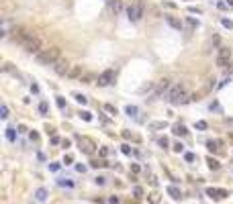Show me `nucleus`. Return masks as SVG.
I'll use <instances>...</instances> for the list:
<instances>
[{"mask_svg": "<svg viewBox=\"0 0 233 204\" xmlns=\"http://www.w3.org/2000/svg\"><path fill=\"white\" fill-rule=\"evenodd\" d=\"M104 108L109 110L110 114H116V108H115V106H113V104H104Z\"/></svg>", "mask_w": 233, "mask_h": 204, "instance_id": "2f4dec72", "label": "nucleus"}, {"mask_svg": "<svg viewBox=\"0 0 233 204\" xmlns=\"http://www.w3.org/2000/svg\"><path fill=\"white\" fill-rule=\"evenodd\" d=\"M184 159H186V161H194V159H196V155H194V153H190V151H188V153H184Z\"/></svg>", "mask_w": 233, "mask_h": 204, "instance_id": "c756f323", "label": "nucleus"}, {"mask_svg": "<svg viewBox=\"0 0 233 204\" xmlns=\"http://www.w3.org/2000/svg\"><path fill=\"white\" fill-rule=\"evenodd\" d=\"M74 98L80 102V104H86V102H88V98H86V96H84V94H78V92L74 94Z\"/></svg>", "mask_w": 233, "mask_h": 204, "instance_id": "b1692460", "label": "nucleus"}, {"mask_svg": "<svg viewBox=\"0 0 233 204\" xmlns=\"http://www.w3.org/2000/svg\"><path fill=\"white\" fill-rule=\"evenodd\" d=\"M94 182L98 184V186H102V184H104V178H100V176H98V178H96V180H94Z\"/></svg>", "mask_w": 233, "mask_h": 204, "instance_id": "a18cd8bd", "label": "nucleus"}, {"mask_svg": "<svg viewBox=\"0 0 233 204\" xmlns=\"http://www.w3.org/2000/svg\"><path fill=\"white\" fill-rule=\"evenodd\" d=\"M51 143H53V145H57V143H62V139H59V137H51Z\"/></svg>", "mask_w": 233, "mask_h": 204, "instance_id": "c03bdc74", "label": "nucleus"}, {"mask_svg": "<svg viewBox=\"0 0 233 204\" xmlns=\"http://www.w3.org/2000/svg\"><path fill=\"white\" fill-rule=\"evenodd\" d=\"M31 31H27V29H23V27H14V31H13V37H14V41H19V43H25V41L31 37Z\"/></svg>", "mask_w": 233, "mask_h": 204, "instance_id": "1a4fd4ad", "label": "nucleus"}, {"mask_svg": "<svg viewBox=\"0 0 233 204\" xmlns=\"http://www.w3.org/2000/svg\"><path fill=\"white\" fill-rule=\"evenodd\" d=\"M70 68H72V65L68 63V59H66V57H59V59L53 63V72H55L57 76H68Z\"/></svg>", "mask_w": 233, "mask_h": 204, "instance_id": "0eeeda50", "label": "nucleus"}, {"mask_svg": "<svg viewBox=\"0 0 233 204\" xmlns=\"http://www.w3.org/2000/svg\"><path fill=\"white\" fill-rule=\"evenodd\" d=\"M149 127H151V129H166L168 122H166V121H158V122H151Z\"/></svg>", "mask_w": 233, "mask_h": 204, "instance_id": "412c9836", "label": "nucleus"}, {"mask_svg": "<svg viewBox=\"0 0 233 204\" xmlns=\"http://www.w3.org/2000/svg\"><path fill=\"white\" fill-rule=\"evenodd\" d=\"M100 155L106 157V155H109V149H106V147H100Z\"/></svg>", "mask_w": 233, "mask_h": 204, "instance_id": "ea45409f", "label": "nucleus"}, {"mask_svg": "<svg viewBox=\"0 0 233 204\" xmlns=\"http://www.w3.org/2000/svg\"><path fill=\"white\" fill-rule=\"evenodd\" d=\"M78 145H80V149L84 151V153H88V155H92L96 151V143L90 139V137H78Z\"/></svg>", "mask_w": 233, "mask_h": 204, "instance_id": "423d86ee", "label": "nucleus"}, {"mask_svg": "<svg viewBox=\"0 0 233 204\" xmlns=\"http://www.w3.org/2000/svg\"><path fill=\"white\" fill-rule=\"evenodd\" d=\"M206 194H209L211 198H215V200H221V198L229 196V192H227V190H217V188H209Z\"/></svg>", "mask_w": 233, "mask_h": 204, "instance_id": "9d476101", "label": "nucleus"}, {"mask_svg": "<svg viewBox=\"0 0 233 204\" xmlns=\"http://www.w3.org/2000/svg\"><path fill=\"white\" fill-rule=\"evenodd\" d=\"M174 133H176V135H180V137H184L188 131H186L184 125H180V122H178V125H174Z\"/></svg>", "mask_w": 233, "mask_h": 204, "instance_id": "f3484780", "label": "nucleus"}, {"mask_svg": "<svg viewBox=\"0 0 233 204\" xmlns=\"http://www.w3.org/2000/svg\"><path fill=\"white\" fill-rule=\"evenodd\" d=\"M0 116H2V118H8V106H6V104L0 106Z\"/></svg>", "mask_w": 233, "mask_h": 204, "instance_id": "393cba45", "label": "nucleus"}, {"mask_svg": "<svg viewBox=\"0 0 233 204\" xmlns=\"http://www.w3.org/2000/svg\"><path fill=\"white\" fill-rule=\"evenodd\" d=\"M166 23H168L172 29H178V31L182 29V20L176 19V16H166Z\"/></svg>", "mask_w": 233, "mask_h": 204, "instance_id": "f8f14e48", "label": "nucleus"}, {"mask_svg": "<svg viewBox=\"0 0 233 204\" xmlns=\"http://www.w3.org/2000/svg\"><path fill=\"white\" fill-rule=\"evenodd\" d=\"M147 200H149L151 204H160V194L158 192H151L149 196H147Z\"/></svg>", "mask_w": 233, "mask_h": 204, "instance_id": "aec40b11", "label": "nucleus"}, {"mask_svg": "<svg viewBox=\"0 0 233 204\" xmlns=\"http://www.w3.org/2000/svg\"><path fill=\"white\" fill-rule=\"evenodd\" d=\"M72 161H74V157H72V155H66V159H63V163L68 165V163H72Z\"/></svg>", "mask_w": 233, "mask_h": 204, "instance_id": "a19ab883", "label": "nucleus"}, {"mask_svg": "<svg viewBox=\"0 0 233 204\" xmlns=\"http://www.w3.org/2000/svg\"><path fill=\"white\" fill-rule=\"evenodd\" d=\"M35 59L39 65H53L55 61L59 59V47H49V49H43L35 55Z\"/></svg>", "mask_w": 233, "mask_h": 204, "instance_id": "f03ea898", "label": "nucleus"}, {"mask_svg": "<svg viewBox=\"0 0 233 204\" xmlns=\"http://www.w3.org/2000/svg\"><path fill=\"white\" fill-rule=\"evenodd\" d=\"M123 153L125 155H131V147L129 145H123Z\"/></svg>", "mask_w": 233, "mask_h": 204, "instance_id": "58836bf2", "label": "nucleus"}, {"mask_svg": "<svg viewBox=\"0 0 233 204\" xmlns=\"http://www.w3.org/2000/svg\"><path fill=\"white\" fill-rule=\"evenodd\" d=\"M35 198H37L39 202H43V200L47 198V190H45V188H39V190L35 192Z\"/></svg>", "mask_w": 233, "mask_h": 204, "instance_id": "a211bd4d", "label": "nucleus"}, {"mask_svg": "<svg viewBox=\"0 0 233 204\" xmlns=\"http://www.w3.org/2000/svg\"><path fill=\"white\" fill-rule=\"evenodd\" d=\"M172 104H184V102L190 100V96H188V84H176L174 88L170 90V94H168Z\"/></svg>", "mask_w": 233, "mask_h": 204, "instance_id": "f257e3e1", "label": "nucleus"}, {"mask_svg": "<svg viewBox=\"0 0 233 204\" xmlns=\"http://www.w3.org/2000/svg\"><path fill=\"white\" fill-rule=\"evenodd\" d=\"M158 143H160V147H162V149H166V147H168V139H166V137H162Z\"/></svg>", "mask_w": 233, "mask_h": 204, "instance_id": "473e14b6", "label": "nucleus"}, {"mask_svg": "<svg viewBox=\"0 0 233 204\" xmlns=\"http://www.w3.org/2000/svg\"><path fill=\"white\" fill-rule=\"evenodd\" d=\"M23 47L27 49L29 53H35V55H37L39 51H43V41H41L39 37H37V35L33 33V35H31V37L27 39V41H25V43H23Z\"/></svg>", "mask_w": 233, "mask_h": 204, "instance_id": "7ed1b4c3", "label": "nucleus"}, {"mask_svg": "<svg viewBox=\"0 0 233 204\" xmlns=\"http://www.w3.org/2000/svg\"><path fill=\"white\" fill-rule=\"evenodd\" d=\"M188 12H196V14H200V8H196V6H188Z\"/></svg>", "mask_w": 233, "mask_h": 204, "instance_id": "4c0bfd02", "label": "nucleus"}, {"mask_svg": "<svg viewBox=\"0 0 233 204\" xmlns=\"http://www.w3.org/2000/svg\"><path fill=\"white\" fill-rule=\"evenodd\" d=\"M206 163H209V170H213V171H217L221 167V163L217 159H213V157H206Z\"/></svg>", "mask_w": 233, "mask_h": 204, "instance_id": "dca6fc26", "label": "nucleus"}, {"mask_svg": "<svg viewBox=\"0 0 233 204\" xmlns=\"http://www.w3.org/2000/svg\"><path fill=\"white\" fill-rule=\"evenodd\" d=\"M168 194H170L174 200H180V198H182V194H180V190L176 186H170V188H168Z\"/></svg>", "mask_w": 233, "mask_h": 204, "instance_id": "2eb2a0df", "label": "nucleus"}, {"mask_svg": "<svg viewBox=\"0 0 233 204\" xmlns=\"http://www.w3.org/2000/svg\"><path fill=\"white\" fill-rule=\"evenodd\" d=\"M196 129L205 131V129H206V122H205V121H199V122H196Z\"/></svg>", "mask_w": 233, "mask_h": 204, "instance_id": "f704fd0d", "label": "nucleus"}, {"mask_svg": "<svg viewBox=\"0 0 233 204\" xmlns=\"http://www.w3.org/2000/svg\"><path fill=\"white\" fill-rule=\"evenodd\" d=\"M80 116H82V118H84L86 122H90V121H92V114H90V112H86V110H82V112H80Z\"/></svg>", "mask_w": 233, "mask_h": 204, "instance_id": "bb28decb", "label": "nucleus"}, {"mask_svg": "<svg viewBox=\"0 0 233 204\" xmlns=\"http://www.w3.org/2000/svg\"><path fill=\"white\" fill-rule=\"evenodd\" d=\"M231 61H233V51H231V49H227V47H221L219 53H217V65L225 69Z\"/></svg>", "mask_w": 233, "mask_h": 204, "instance_id": "20e7f679", "label": "nucleus"}, {"mask_svg": "<svg viewBox=\"0 0 233 204\" xmlns=\"http://www.w3.org/2000/svg\"><path fill=\"white\" fill-rule=\"evenodd\" d=\"M221 145H223V143L217 141V139H209V141H206V147H209L211 151H219V149H221Z\"/></svg>", "mask_w": 233, "mask_h": 204, "instance_id": "4468645a", "label": "nucleus"}, {"mask_svg": "<svg viewBox=\"0 0 233 204\" xmlns=\"http://www.w3.org/2000/svg\"><path fill=\"white\" fill-rule=\"evenodd\" d=\"M135 112H137V108H135V106H127V114H135Z\"/></svg>", "mask_w": 233, "mask_h": 204, "instance_id": "e433bc0d", "label": "nucleus"}, {"mask_svg": "<svg viewBox=\"0 0 233 204\" xmlns=\"http://www.w3.org/2000/svg\"><path fill=\"white\" fill-rule=\"evenodd\" d=\"M68 78H82V65H72L68 72Z\"/></svg>", "mask_w": 233, "mask_h": 204, "instance_id": "ddd939ff", "label": "nucleus"}, {"mask_svg": "<svg viewBox=\"0 0 233 204\" xmlns=\"http://www.w3.org/2000/svg\"><path fill=\"white\" fill-rule=\"evenodd\" d=\"M39 112H41V114H47L49 112V104L47 102H41V104H39Z\"/></svg>", "mask_w": 233, "mask_h": 204, "instance_id": "5701e85b", "label": "nucleus"}, {"mask_svg": "<svg viewBox=\"0 0 233 204\" xmlns=\"http://www.w3.org/2000/svg\"><path fill=\"white\" fill-rule=\"evenodd\" d=\"M225 4H227V6H233V0H227Z\"/></svg>", "mask_w": 233, "mask_h": 204, "instance_id": "49530a36", "label": "nucleus"}, {"mask_svg": "<svg viewBox=\"0 0 233 204\" xmlns=\"http://www.w3.org/2000/svg\"><path fill=\"white\" fill-rule=\"evenodd\" d=\"M110 8L115 10V12H121V8H123V4H121V0H109Z\"/></svg>", "mask_w": 233, "mask_h": 204, "instance_id": "6ab92c4d", "label": "nucleus"}, {"mask_svg": "<svg viewBox=\"0 0 233 204\" xmlns=\"http://www.w3.org/2000/svg\"><path fill=\"white\" fill-rule=\"evenodd\" d=\"M168 90H170V80H162L158 84V90L153 92V96H162L164 92H168Z\"/></svg>", "mask_w": 233, "mask_h": 204, "instance_id": "9b49d317", "label": "nucleus"}, {"mask_svg": "<svg viewBox=\"0 0 233 204\" xmlns=\"http://www.w3.org/2000/svg\"><path fill=\"white\" fill-rule=\"evenodd\" d=\"M116 80V69H104L102 74L98 76V84L100 86H109Z\"/></svg>", "mask_w": 233, "mask_h": 204, "instance_id": "6e6552de", "label": "nucleus"}, {"mask_svg": "<svg viewBox=\"0 0 233 204\" xmlns=\"http://www.w3.org/2000/svg\"><path fill=\"white\" fill-rule=\"evenodd\" d=\"M133 194H135L137 198H141V196H143V188H139V186H135V188H133Z\"/></svg>", "mask_w": 233, "mask_h": 204, "instance_id": "c85d7f7f", "label": "nucleus"}, {"mask_svg": "<svg viewBox=\"0 0 233 204\" xmlns=\"http://www.w3.org/2000/svg\"><path fill=\"white\" fill-rule=\"evenodd\" d=\"M57 106H59L62 110H66V108H68V106H66V100H63V98H57Z\"/></svg>", "mask_w": 233, "mask_h": 204, "instance_id": "7c9ffc66", "label": "nucleus"}, {"mask_svg": "<svg viewBox=\"0 0 233 204\" xmlns=\"http://www.w3.org/2000/svg\"><path fill=\"white\" fill-rule=\"evenodd\" d=\"M188 27H199V20H194V19H188Z\"/></svg>", "mask_w": 233, "mask_h": 204, "instance_id": "c9c22d12", "label": "nucleus"}, {"mask_svg": "<svg viewBox=\"0 0 233 204\" xmlns=\"http://www.w3.org/2000/svg\"><path fill=\"white\" fill-rule=\"evenodd\" d=\"M6 139H8V141H14V139H16V133H14L13 127H8V129H6Z\"/></svg>", "mask_w": 233, "mask_h": 204, "instance_id": "4be33fe9", "label": "nucleus"}, {"mask_svg": "<svg viewBox=\"0 0 233 204\" xmlns=\"http://www.w3.org/2000/svg\"><path fill=\"white\" fill-rule=\"evenodd\" d=\"M80 82H84V84H92V82H94V76H82V78H80Z\"/></svg>", "mask_w": 233, "mask_h": 204, "instance_id": "a878e982", "label": "nucleus"}, {"mask_svg": "<svg viewBox=\"0 0 233 204\" xmlns=\"http://www.w3.org/2000/svg\"><path fill=\"white\" fill-rule=\"evenodd\" d=\"M174 151H176V153H182V151H184V145H182V143H174Z\"/></svg>", "mask_w": 233, "mask_h": 204, "instance_id": "cd10ccee", "label": "nucleus"}, {"mask_svg": "<svg viewBox=\"0 0 233 204\" xmlns=\"http://www.w3.org/2000/svg\"><path fill=\"white\" fill-rule=\"evenodd\" d=\"M131 171H133V174H137V171H139V165H137V163H133V165H131Z\"/></svg>", "mask_w": 233, "mask_h": 204, "instance_id": "79ce46f5", "label": "nucleus"}, {"mask_svg": "<svg viewBox=\"0 0 233 204\" xmlns=\"http://www.w3.org/2000/svg\"><path fill=\"white\" fill-rule=\"evenodd\" d=\"M221 23H223V27H227V29H233V23H231L229 19H223Z\"/></svg>", "mask_w": 233, "mask_h": 204, "instance_id": "72a5a7b5", "label": "nucleus"}, {"mask_svg": "<svg viewBox=\"0 0 233 204\" xmlns=\"http://www.w3.org/2000/svg\"><path fill=\"white\" fill-rule=\"evenodd\" d=\"M149 184H151V186H158V178L151 176V178H149Z\"/></svg>", "mask_w": 233, "mask_h": 204, "instance_id": "37998d69", "label": "nucleus"}, {"mask_svg": "<svg viewBox=\"0 0 233 204\" xmlns=\"http://www.w3.org/2000/svg\"><path fill=\"white\" fill-rule=\"evenodd\" d=\"M127 16H129V20H139L141 16H143V2L141 0H137L135 4H129L127 6Z\"/></svg>", "mask_w": 233, "mask_h": 204, "instance_id": "39448f33", "label": "nucleus"}]
</instances>
